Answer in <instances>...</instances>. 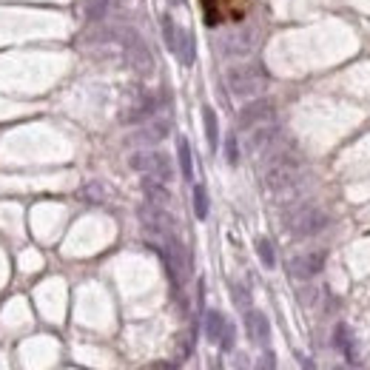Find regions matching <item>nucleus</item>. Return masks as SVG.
Returning a JSON list of instances; mask_svg holds the SVG:
<instances>
[{
	"mask_svg": "<svg viewBox=\"0 0 370 370\" xmlns=\"http://www.w3.org/2000/svg\"><path fill=\"white\" fill-rule=\"evenodd\" d=\"M299 157L288 148H274L270 146L268 151H262V183L270 191H282L288 185H294L299 177Z\"/></svg>",
	"mask_w": 370,
	"mask_h": 370,
	"instance_id": "nucleus-1",
	"label": "nucleus"
},
{
	"mask_svg": "<svg viewBox=\"0 0 370 370\" xmlns=\"http://www.w3.org/2000/svg\"><path fill=\"white\" fill-rule=\"evenodd\" d=\"M225 80L233 97H257L268 86V69L262 63H240L228 69Z\"/></svg>",
	"mask_w": 370,
	"mask_h": 370,
	"instance_id": "nucleus-2",
	"label": "nucleus"
},
{
	"mask_svg": "<svg viewBox=\"0 0 370 370\" xmlns=\"http://www.w3.org/2000/svg\"><path fill=\"white\" fill-rule=\"evenodd\" d=\"M128 165L134 171L146 174L151 180H160V183H171L174 180V163L165 151H157V148H143L137 154H131Z\"/></svg>",
	"mask_w": 370,
	"mask_h": 370,
	"instance_id": "nucleus-3",
	"label": "nucleus"
},
{
	"mask_svg": "<svg viewBox=\"0 0 370 370\" xmlns=\"http://www.w3.org/2000/svg\"><path fill=\"white\" fill-rule=\"evenodd\" d=\"M120 43L126 49V63L134 71L143 74V77L154 71V54H151V49L146 46V41L137 32L128 29V26H120Z\"/></svg>",
	"mask_w": 370,
	"mask_h": 370,
	"instance_id": "nucleus-4",
	"label": "nucleus"
},
{
	"mask_svg": "<svg viewBox=\"0 0 370 370\" xmlns=\"http://www.w3.org/2000/svg\"><path fill=\"white\" fill-rule=\"evenodd\" d=\"M327 213L322 211V208H316V205H302V208H297L294 213L288 217V231L294 233V237H299V240H308V237H316L319 231H325L327 228Z\"/></svg>",
	"mask_w": 370,
	"mask_h": 370,
	"instance_id": "nucleus-5",
	"label": "nucleus"
},
{
	"mask_svg": "<svg viewBox=\"0 0 370 370\" xmlns=\"http://www.w3.org/2000/svg\"><path fill=\"white\" fill-rule=\"evenodd\" d=\"M270 120H274V103L257 97V100H251V103H245V106L240 108V114H237V128L254 131V128H259V126H268Z\"/></svg>",
	"mask_w": 370,
	"mask_h": 370,
	"instance_id": "nucleus-6",
	"label": "nucleus"
},
{
	"mask_svg": "<svg viewBox=\"0 0 370 370\" xmlns=\"http://www.w3.org/2000/svg\"><path fill=\"white\" fill-rule=\"evenodd\" d=\"M257 41H259L257 29L254 26H242V29H233L231 34H225L220 49H222L225 57H248L251 51H254Z\"/></svg>",
	"mask_w": 370,
	"mask_h": 370,
	"instance_id": "nucleus-7",
	"label": "nucleus"
},
{
	"mask_svg": "<svg viewBox=\"0 0 370 370\" xmlns=\"http://www.w3.org/2000/svg\"><path fill=\"white\" fill-rule=\"evenodd\" d=\"M140 220H143V225L154 233V237H168V233H174V217L171 213H165L163 211V205H151V203H146L143 208H140Z\"/></svg>",
	"mask_w": 370,
	"mask_h": 370,
	"instance_id": "nucleus-8",
	"label": "nucleus"
},
{
	"mask_svg": "<svg viewBox=\"0 0 370 370\" xmlns=\"http://www.w3.org/2000/svg\"><path fill=\"white\" fill-rule=\"evenodd\" d=\"M322 268H325V254L322 251H310V254H299V257L290 259V274H294L297 279L316 277Z\"/></svg>",
	"mask_w": 370,
	"mask_h": 370,
	"instance_id": "nucleus-9",
	"label": "nucleus"
},
{
	"mask_svg": "<svg viewBox=\"0 0 370 370\" xmlns=\"http://www.w3.org/2000/svg\"><path fill=\"white\" fill-rule=\"evenodd\" d=\"M168 131H171V123L168 120H154V123H148V126H143L137 134L131 137V143H137V146H157V143H163L165 137H168Z\"/></svg>",
	"mask_w": 370,
	"mask_h": 370,
	"instance_id": "nucleus-10",
	"label": "nucleus"
},
{
	"mask_svg": "<svg viewBox=\"0 0 370 370\" xmlns=\"http://www.w3.org/2000/svg\"><path fill=\"white\" fill-rule=\"evenodd\" d=\"M245 330H248L251 342H257V345L268 342V336H270L268 316L262 314V310H248V314H245Z\"/></svg>",
	"mask_w": 370,
	"mask_h": 370,
	"instance_id": "nucleus-11",
	"label": "nucleus"
},
{
	"mask_svg": "<svg viewBox=\"0 0 370 370\" xmlns=\"http://www.w3.org/2000/svg\"><path fill=\"white\" fill-rule=\"evenodd\" d=\"M154 108H157V100H154L151 94H140L137 100H134V103L120 114V120H123V123H140V120H146V117L154 114Z\"/></svg>",
	"mask_w": 370,
	"mask_h": 370,
	"instance_id": "nucleus-12",
	"label": "nucleus"
},
{
	"mask_svg": "<svg viewBox=\"0 0 370 370\" xmlns=\"http://www.w3.org/2000/svg\"><path fill=\"white\" fill-rule=\"evenodd\" d=\"M277 137H279V126H274V123L259 126V128H254V134L248 137V151L262 154V151H268L270 146L277 143Z\"/></svg>",
	"mask_w": 370,
	"mask_h": 370,
	"instance_id": "nucleus-13",
	"label": "nucleus"
},
{
	"mask_svg": "<svg viewBox=\"0 0 370 370\" xmlns=\"http://www.w3.org/2000/svg\"><path fill=\"white\" fill-rule=\"evenodd\" d=\"M80 43H120V26H91L83 32Z\"/></svg>",
	"mask_w": 370,
	"mask_h": 370,
	"instance_id": "nucleus-14",
	"label": "nucleus"
},
{
	"mask_svg": "<svg viewBox=\"0 0 370 370\" xmlns=\"http://www.w3.org/2000/svg\"><path fill=\"white\" fill-rule=\"evenodd\" d=\"M143 194H146V200H148L151 205H165V203H171V194H168L165 183H160V180L146 177V180H143Z\"/></svg>",
	"mask_w": 370,
	"mask_h": 370,
	"instance_id": "nucleus-15",
	"label": "nucleus"
},
{
	"mask_svg": "<svg viewBox=\"0 0 370 370\" xmlns=\"http://www.w3.org/2000/svg\"><path fill=\"white\" fill-rule=\"evenodd\" d=\"M225 327H228V322H225V316L220 314V310H208L205 314V336H208V342L220 345Z\"/></svg>",
	"mask_w": 370,
	"mask_h": 370,
	"instance_id": "nucleus-16",
	"label": "nucleus"
},
{
	"mask_svg": "<svg viewBox=\"0 0 370 370\" xmlns=\"http://www.w3.org/2000/svg\"><path fill=\"white\" fill-rule=\"evenodd\" d=\"M108 9H111V0H83V6H80L83 17L91 21V23H100L103 17L108 14Z\"/></svg>",
	"mask_w": 370,
	"mask_h": 370,
	"instance_id": "nucleus-17",
	"label": "nucleus"
},
{
	"mask_svg": "<svg viewBox=\"0 0 370 370\" xmlns=\"http://www.w3.org/2000/svg\"><path fill=\"white\" fill-rule=\"evenodd\" d=\"M203 120H205V137H208V148L217 151L220 146V126H217V114H213L211 106L203 108Z\"/></svg>",
	"mask_w": 370,
	"mask_h": 370,
	"instance_id": "nucleus-18",
	"label": "nucleus"
},
{
	"mask_svg": "<svg viewBox=\"0 0 370 370\" xmlns=\"http://www.w3.org/2000/svg\"><path fill=\"white\" fill-rule=\"evenodd\" d=\"M177 157H180V171H183V177L191 180L194 177V160H191V146L185 137L177 140Z\"/></svg>",
	"mask_w": 370,
	"mask_h": 370,
	"instance_id": "nucleus-19",
	"label": "nucleus"
},
{
	"mask_svg": "<svg viewBox=\"0 0 370 370\" xmlns=\"http://www.w3.org/2000/svg\"><path fill=\"white\" fill-rule=\"evenodd\" d=\"M163 34H165V46H168V51H174L177 54V49H180V37H183V29L171 21V17H163Z\"/></svg>",
	"mask_w": 370,
	"mask_h": 370,
	"instance_id": "nucleus-20",
	"label": "nucleus"
},
{
	"mask_svg": "<svg viewBox=\"0 0 370 370\" xmlns=\"http://www.w3.org/2000/svg\"><path fill=\"white\" fill-rule=\"evenodd\" d=\"M177 57L183 66H191L194 57H197V49H194V34L183 29V37H180V49H177Z\"/></svg>",
	"mask_w": 370,
	"mask_h": 370,
	"instance_id": "nucleus-21",
	"label": "nucleus"
},
{
	"mask_svg": "<svg viewBox=\"0 0 370 370\" xmlns=\"http://www.w3.org/2000/svg\"><path fill=\"white\" fill-rule=\"evenodd\" d=\"M194 213H197V220L208 217V191L203 185H194Z\"/></svg>",
	"mask_w": 370,
	"mask_h": 370,
	"instance_id": "nucleus-22",
	"label": "nucleus"
},
{
	"mask_svg": "<svg viewBox=\"0 0 370 370\" xmlns=\"http://www.w3.org/2000/svg\"><path fill=\"white\" fill-rule=\"evenodd\" d=\"M257 254H259V259H262L265 268H274L277 265V254H274V245H270V240H265V237L257 240Z\"/></svg>",
	"mask_w": 370,
	"mask_h": 370,
	"instance_id": "nucleus-23",
	"label": "nucleus"
},
{
	"mask_svg": "<svg viewBox=\"0 0 370 370\" xmlns=\"http://www.w3.org/2000/svg\"><path fill=\"white\" fill-rule=\"evenodd\" d=\"M334 345L342 350V354L347 359H354V347H350V334H347V327L345 325H336V334H334Z\"/></svg>",
	"mask_w": 370,
	"mask_h": 370,
	"instance_id": "nucleus-24",
	"label": "nucleus"
},
{
	"mask_svg": "<svg viewBox=\"0 0 370 370\" xmlns=\"http://www.w3.org/2000/svg\"><path fill=\"white\" fill-rule=\"evenodd\" d=\"M225 160H228V165H237V163H240V146H237V134H228V140H225Z\"/></svg>",
	"mask_w": 370,
	"mask_h": 370,
	"instance_id": "nucleus-25",
	"label": "nucleus"
},
{
	"mask_svg": "<svg viewBox=\"0 0 370 370\" xmlns=\"http://www.w3.org/2000/svg\"><path fill=\"white\" fill-rule=\"evenodd\" d=\"M233 336H237V334H233V325H228L225 334H222V339H220V347H222V350H233Z\"/></svg>",
	"mask_w": 370,
	"mask_h": 370,
	"instance_id": "nucleus-26",
	"label": "nucleus"
},
{
	"mask_svg": "<svg viewBox=\"0 0 370 370\" xmlns=\"http://www.w3.org/2000/svg\"><path fill=\"white\" fill-rule=\"evenodd\" d=\"M257 370H277V356H274V354H270V350H268V354H265V356L259 359Z\"/></svg>",
	"mask_w": 370,
	"mask_h": 370,
	"instance_id": "nucleus-27",
	"label": "nucleus"
},
{
	"mask_svg": "<svg viewBox=\"0 0 370 370\" xmlns=\"http://www.w3.org/2000/svg\"><path fill=\"white\" fill-rule=\"evenodd\" d=\"M86 197H89L91 203H100V200H103V188H100V185H89V188H86Z\"/></svg>",
	"mask_w": 370,
	"mask_h": 370,
	"instance_id": "nucleus-28",
	"label": "nucleus"
},
{
	"mask_svg": "<svg viewBox=\"0 0 370 370\" xmlns=\"http://www.w3.org/2000/svg\"><path fill=\"white\" fill-rule=\"evenodd\" d=\"M233 302H237V305H242V308H248V294H245V290L242 288H233Z\"/></svg>",
	"mask_w": 370,
	"mask_h": 370,
	"instance_id": "nucleus-29",
	"label": "nucleus"
},
{
	"mask_svg": "<svg viewBox=\"0 0 370 370\" xmlns=\"http://www.w3.org/2000/svg\"><path fill=\"white\" fill-rule=\"evenodd\" d=\"M146 370H177V362H160V365H151Z\"/></svg>",
	"mask_w": 370,
	"mask_h": 370,
	"instance_id": "nucleus-30",
	"label": "nucleus"
},
{
	"mask_svg": "<svg viewBox=\"0 0 370 370\" xmlns=\"http://www.w3.org/2000/svg\"><path fill=\"white\" fill-rule=\"evenodd\" d=\"M171 3H183V0H171Z\"/></svg>",
	"mask_w": 370,
	"mask_h": 370,
	"instance_id": "nucleus-31",
	"label": "nucleus"
}]
</instances>
